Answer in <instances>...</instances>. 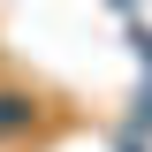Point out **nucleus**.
<instances>
[{"label": "nucleus", "instance_id": "f257e3e1", "mask_svg": "<svg viewBox=\"0 0 152 152\" xmlns=\"http://www.w3.org/2000/svg\"><path fill=\"white\" fill-rule=\"evenodd\" d=\"M31 129H38V91H23V84H0V145H23Z\"/></svg>", "mask_w": 152, "mask_h": 152}]
</instances>
